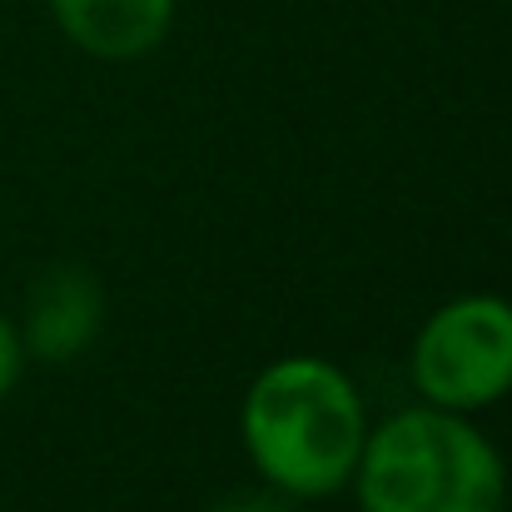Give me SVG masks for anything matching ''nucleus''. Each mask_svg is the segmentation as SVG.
I'll list each match as a JSON object with an SVG mask.
<instances>
[{
	"instance_id": "nucleus-3",
	"label": "nucleus",
	"mask_w": 512,
	"mask_h": 512,
	"mask_svg": "<svg viewBox=\"0 0 512 512\" xmlns=\"http://www.w3.org/2000/svg\"><path fill=\"white\" fill-rule=\"evenodd\" d=\"M423 403L448 413H478L512 393V299L458 294L438 304L408 358Z\"/></svg>"
},
{
	"instance_id": "nucleus-2",
	"label": "nucleus",
	"mask_w": 512,
	"mask_h": 512,
	"mask_svg": "<svg viewBox=\"0 0 512 512\" xmlns=\"http://www.w3.org/2000/svg\"><path fill=\"white\" fill-rule=\"evenodd\" d=\"M348 488L358 512H503L508 463L468 413L418 403L368 428Z\"/></svg>"
},
{
	"instance_id": "nucleus-6",
	"label": "nucleus",
	"mask_w": 512,
	"mask_h": 512,
	"mask_svg": "<svg viewBox=\"0 0 512 512\" xmlns=\"http://www.w3.org/2000/svg\"><path fill=\"white\" fill-rule=\"evenodd\" d=\"M20 368H25V343H20V329L0 314V398L20 383Z\"/></svg>"
},
{
	"instance_id": "nucleus-4",
	"label": "nucleus",
	"mask_w": 512,
	"mask_h": 512,
	"mask_svg": "<svg viewBox=\"0 0 512 512\" xmlns=\"http://www.w3.org/2000/svg\"><path fill=\"white\" fill-rule=\"evenodd\" d=\"M45 5L60 35L105 65H130L160 50L179 10V0H45Z\"/></svg>"
},
{
	"instance_id": "nucleus-5",
	"label": "nucleus",
	"mask_w": 512,
	"mask_h": 512,
	"mask_svg": "<svg viewBox=\"0 0 512 512\" xmlns=\"http://www.w3.org/2000/svg\"><path fill=\"white\" fill-rule=\"evenodd\" d=\"M100 324H105V289L95 284V274H85L75 264H55L50 274H40V284L30 294L20 343H25V353H35L45 363H70L95 343Z\"/></svg>"
},
{
	"instance_id": "nucleus-1",
	"label": "nucleus",
	"mask_w": 512,
	"mask_h": 512,
	"mask_svg": "<svg viewBox=\"0 0 512 512\" xmlns=\"http://www.w3.org/2000/svg\"><path fill=\"white\" fill-rule=\"evenodd\" d=\"M239 433L264 488L289 503H319L348 488L368 438V413L339 363L294 353L249 383Z\"/></svg>"
},
{
	"instance_id": "nucleus-7",
	"label": "nucleus",
	"mask_w": 512,
	"mask_h": 512,
	"mask_svg": "<svg viewBox=\"0 0 512 512\" xmlns=\"http://www.w3.org/2000/svg\"><path fill=\"white\" fill-rule=\"evenodd\" d=\"M209 512H294V503L274 488H259V493H234V498H219Z\"/></svg>"
}]
</instances>
